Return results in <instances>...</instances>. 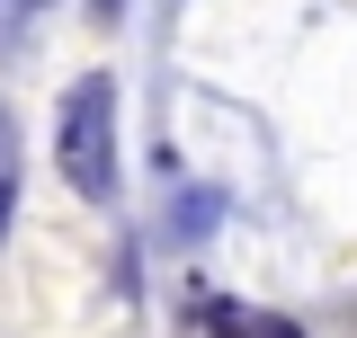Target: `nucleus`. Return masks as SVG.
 Segmentation results:
<instances>
[{"label":"nucleus","instance_id":"1","mask_svg":"<svg viewBox=\"0 0 357 338\" xmlns=\"http://www.w3.org/2000/svg\"><path fill=\"white\" fill-rule=\"evenodd\" d=\"M54 169L81 205H107L116 196V81L107 72H81L54 107Z\"/></svg>","mask_w":357,"mask_h":338},{"label":"nucleus","instance_id":"2","mask_svg":"<svg viewBox=\"0 0 357 338\" xmlns=\"http://www.w3.org/2000/svg\"><path fill=\"white\" fill-rule=\"evenodd\" d=\"M206 338H304V321H286L268 303H206Z\"/></svg>","mask_w":357,"mask_h":338},{"label":"nucleus","instance_id":"3","mask_svg":"<svg viewBox=\"0 0 357 338\" xmlns=\"http://www.w3.org/2000/svg\"><path fill=\"white\" fill-rule=\"evenodd\" d=\"M215 214H223V196H188L178 205V232H215Z\"/></svg>","mask_w":357,"mask_h":338},{"label":"nucleus","instance_id":"4","mask_svg":"<svg viewBox=\"0 0 357 338\" xmlns=\"http://www.w3.org/2000/svg\"><path fill=\"white\" fill-rule=\"evenodd\" d=\"M0 232H9V169H0Z\"/></svg>","mask_w":357,"mask_h":338},{"label":"nucleus","instance_id":"5","mask_svg":"<svg viewBox=\"0 0 357 338\" xmlns=\"http://www.w3.org/2000/svg\"><path fill=\"white\" fill-rule=\"evenodd\" d=\"M0 169H9V107H0Z\"/></svg>","mask_w":357,"mask_h":338},{"label":"nucleus","instance_id":"6","mask_svg":"<svg viewBox=\"0 0 357 338\" xmlns=\"http://www.w3.org/2000/svg\"><path fill=\"white\" fill-rule=\"evenodd\" d=\"M98 18H116V0H98Z\"/></svg>","mask_w":357,"mask_h":338}]
</instances>
